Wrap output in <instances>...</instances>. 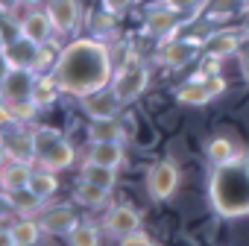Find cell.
<instances>
[{"mask_svg":"<svg viewBox=\"0 0 249 246\" xmlns=\"http://www.w3.org/2000/svg\"><path fill=\"white\" fill-rule=\"evenodd\" d=\"M53 76H56L59 88L65 91V97H73V100H82V97L111 85L114 59H111L108 41L94 38V35L68 38Z\"/></svg>","mask_w":249,"mask_h":246,"instance_id":"obj_1","label":"cell"},{"mask_svg":"<svg viewBox=\"0 0 249 246\" xmlns=\"http://www.w3.org/2000/svg\"><path fill=\"white\" fill-rule=\"evenodd\" d=\"M208 208L220 220L249 217V156L220 164V167H211Z\"/></svg>","mask_w":249,"mask_h":246,"instance_id":"obj_2","label":"cell"},{"mask_svg":"<svg viewBox=\"0 0 249 246\" xmlns=\"http://www.w3.org/2000/svg\"><path fill=\"white\" fill-rule=\"evenodd\" d=\"M229 91V79L223 70H196L194 76L182 79L176 88H173V103L179 108H205L211 105L214 100H220L223 94Z\"/></svg>","mask_w":249,"mask_h":246,"instance_id":"obj_3","label":"cell"},{"mask_svg":"<svg viewBox=\"0 0 249 246\" xmlns=\"http://www.w3.org/2000/svg\"><path fill=\"white\" fill-rule=\"evenodd\" d=\"M150 82H153V76H150V68L144 65L141 53L135 47H126V56L114 68V76H111V88L120 97V103L126 108L132 103H138L150 91Z\"/></svg>","mask_w":249,"mask_h":246,"instance_id":"obj_4","label":"cell"},{"mask_svg":"<svg viewBox=\"0 0 249 246\" xmlns=\"http://www.w3.org/2000/svg\"><path fill=\"white\" fill-rule=\"evenodd\" d=\"M191 18L179 15L167 0H156V3L144 6V21H141V35L153 38V41H170L176 35H182V30L188 27Z\"/></svg>","mask_w":249,"mask_h":246,"instance_id":"obj_5","label":"cell"},{"mask_svg":"<svg viewBox=\"0 0 249 246\" xmlns=\"http://www.w3.org/2000/svg\"><path fill=\"white\" fill-rule=\"evenodd\" d=\"M144 188L153 202H170L182 188V167L176 158H159L144 173Z\"/></svg>","mask_w":249,"mask_h":246,"instance_id":"obj_6","label":"cell"},{"mask_svg":"<svg viewBox=\"0 0 249 246\" xmlns=\"http://www.w3.org/2000/svg\"><path fill=\"white\" fill-rule=\"evenodd\" d=\"M249 153V147L243 144L240 132L231 129V126H223V129H214L205 141H202V156L211 167H220V164H229V161H237Z\"/></svg>","mask_w":249,"mask_h":246,"instance_id":"obj_7","label":"cell"},{"mask_svg":"<svg viewBox=\"0 0 249 246\" xmlns=\"http://www.w3.org/2000/svg\"><path fill=\"white\" fill-rule=\"evenodd\" d=\"M144 228V214L129 205V202H111L106 211H103V231L111 237V240H123V237H129L135 231Z\"/></svg>","mask_w":249,"mask_h":246,"instance_id":"obj_8","label":"cell"},{"mask_svg":"<svg viewBox=\"0 0 249 246\" xmlns=\"http://www.w3.org/2000/svg\"><path fill=\"white\" fill-rule=\"evenodd\" d=\"M202 56V44L191 35H176L170 41H161L159 44V53H156V62L164 68V70H182L188 68L191 62H196Z\"/></svg>","mask_w":249,"mask_h":246,"instance_id":"obj_9","label":"cell"},{"mask_svg":"<svg viewBox=\"0 0 249 246\" xmlns=\"http://www.w3.org/2000/svg\"><path fill=\"white\" fill-rule=\"evenodd\" d=\"M246 44V35H243V27H217L205 44H202V59L208 62H229L234 59Z\"/></svg>","mask_w":249,"mask_h":246,"instance_id":"obj_10","label":"cell"},{"mask_svg":"<svg viewBox=\"0 0 249 246\" xmlns=\"http://www.w3.org/2000/svg\"><path fill=\"white\" fill-rule=\"evenodd\" d=\"M76 208H79L76 202H53V205H44L41 214H38V223H41L44 234L47 237H68L82 223V217H79Z\"/></svg>","mask_w":249,"mask_h":246,"instance_id":"obj_11","label":"cell"},{"mask_svg":"<svg viewBox=\"0 0 249 246\" xmlns=\"http://www.w3.org/2000/svg\"><path fill=\"white\" fill-rule=\"evenodd\" d=\"M50 21H53V30H56V38H73L82 27V0H47L44 3Z\"/></svg>","mask_w":249,"mask_h":246,"instance_id":"obj_12","label":"cell"},{"mask_svg":"<svg viewBox=\"0 0 249 246\" xmlns=\"http://www.w3.org/2000/svg\"><path fill=\"white\" fill-rule=\"evenodd\" d=\"M0 150H3V161H27V164H38V153H36L33 129H27V126H3Z\"/></svg>","mask_w":249,"mask_h":246,"instance_id":"obj_13","label":"cell"},{"mask_svg":"<svg viewBox=\"0 0 249 246\" xmlns=\"http://www.w3.org/2000/svg\"><path fill=\"white\" fill-rule=\"evenodd\" d=\"M79 111H82L88 120H108V117H120L123 111H126V105L120 103V97L114 94L111 85H106V88H100V91L82 97V100H79Z\"/></svg>","mask_w":249,"mask_h":246,"instance_id":"obj_14","label":"cell"},{"mask_svg":"<svg viewBox=\"0 0 249 246\" xmlns=\"http://www.w3.org/2000/svg\"><path fill=\"white\" fill-rule=\"evenodd\" d=\"M0 56H3V68H24V70H33L36 68V56H38V44L24 38V35H15L9 41H3L0 47ZM36 73V70H33Z\"/></svg>","mask_w":249,"mask_h":246,"instance_id":"obj_15","label":"cell"},{"mask_svg":"<svg viewBox=\"0 0 249 246\" xmlns=\"http://www.w3.org/2000/svg\"><path fill=\"white\" fill-rule=\"evenodd\" d=\"M18 30H21V35H24V38L36 41V44H44V41H50V38L56 35L53 21H50V15H47V9H44V6L24 9V15L18 18Z\"/></svg>","mask_w":249,"mask_h":246,"instance_id":"obj_16","label":"cell"},{"mask_svg":"<svg viewBox=\"0 0 249 246\" xmlns=\"http://www.w3.org/2000/svg\"><path fill=\"white\" fill-rule=\"evenodd\" d=\"M36 76L38 73L24 70V68H3V79H0V97H3V103L6 100H30Z\"/></svg>","mask_w":249,"mask_h":246,"instance_id":"obj_17","label":"cell"},{"mask_svg":"<svg viewBox=\"0 0 249 246\" xmlns=\"http://www.w3.org/2000/svg\"><path fill=\"white\" fill-rule=\"evenodd\" d=\"M41 237H44V228L38 217H15L3 228L6 246H41Z\"/></svg>","mask_w":249,"mask_h":246,"instance_id":"obj_18","label":"cell"},{"mask_svg":"<svg viewBox=\"0 0 249 246\" xmlns=\"http://www.w3.org/2000/svg\"><path fill=\"white\" fill-rule=\"evenodd\" d=\"M85 158L111 170H120L126 164V141H94L85 147Z\"/></svg>","mask_w":249,"mask_h":246,"instance_id":"obj_19","label":"cell"},{"mask_svg":"<svg viewBox=\"0 0 249 246\" xmlns=\"http://www.w3.org/2000/svg\"><path fill=\"white\" fill-rule=\"evenodd\" d=\"M111 193L114 191H108V188H100V185H91V182H85V179H79L76 185H73V193H71V199L79 205V208H88V211H106L108 205H111Z\"/></svg>","mask_w":249,"mask_h":246,"instance_id":"obj_20","label":"cell"},{"mask_svg":"<svg viewBox=\"0 0 249 246\" xmlns=\"http://www.w3.org/2000/svg\"><path fill=\"white\" fill-rule=\"evenodd\" d=\"M85 138H88V144H94V141H129L123 114L120 117H108V120H88Z\"/></svg>","mask_w":249,"mask_h":246,"instance_id":"obj_21","label":"cell"},{"mask_svg":"<svg viewBox=\"0 0 249 246\" xmlns=\"http://www.w3.org/2000/svg\"><path fill=\"white\" fill-rule=\"evenodd\" d=\"M3 205H6L15 217H38L47 202H44L41 196H36L30 188H24V191H9V193H3Z\"/></svg>","mask_w":249,"mask_h":246,"instance_id":"obj_22","label":"cell"},{"mask_svg":"<svg viewBox=\"0 0 249 246\" xmlns=\"http://www.w3.org/2000/svg\"><path fill=\"white\" fill-rule=\"evenodd\" d=\"M62 97H65V91L59 88V82H56L53 73H38V76H36V85H33V97H30V100H33L41 111L56 108Z\"/></svg>","mask_w":249,"mask_h":246,"instance_id":"obj_23","label":"cell"},{"mask_svg":"<svg viewBox=\"0 0 249 246\" xmlns=\"http://www.w3.org/2000/svg\"><path fill=\"white\" fill-rule=\"evenodd\" d=\"M38 111L41 108L33 100H6L3 103V126H33Z\"/></svg>","mask_w":249,"mask_h":246,"instance_id":"obj_24","label":"cell"},{"mask_svg":"<svg viewBox=\"0 0 249 246\" xmlns=\"http://www.w3.org/2000/svg\"><path fill=\"white\" fill-rule=\"evenodd\" d=\"M33 167L36 164H27V161H3V170H0V188H3V193L30 188Z\"/></svg>","mask_w":249,"mask_h":246,"instance_id":"obj_25","label":"cell"},{"mask_svg":"<svg viewBox=\"0 0 249 246\" xmlns=\"http://www.w3.org/2000/svg\"><path fill=\"white\" fill-rule=\"evenodd\" d=\"M76 156H79V150L68 141V138H62L47 156H41L38 158V164H44V167H50V170H56V173H62V170H73L76 167Z\"/></svg>","mask_w":249,"mask_h":246,"instance_id":"obj_26","label":"cell"},{"mask_svg":"<svg viewBox=\"0 0 249 246\" xmlns=\"http://www.w3.org/2000/svg\"><path fill=\"white\" fill-rule=\"evenodd\" d=\"M30 191L36 196H41L44 202L53 199L59 193V176H56V170H50L44 164H36L33 167V176H30Z\"/></svg>","mask_w":249,"mask_h":246,"instance_id":"obj_27","label":"cell"},{"mask_svg":"<svg viewBox=\"0 0 249 246\" xmlns=\"http://www.w3.org/2000/svg\"><path fill=\"white\" fill-rule=\"evenodd\" d=\"M79 179H85V182H91V185H100V188H108V191H114L117 188V170H111V167H103V164H94V161H82L79 164Z\"/></svg>","mask_w":249,"mask_h":246,"instance_id":"obj_28","label":"cell"},{"mask_svg":"<svg viewBox=\"0 0 249 246\" xmlns=\"http://www.w3.org/2000/svg\"><path fill=\"white\" fill-rule=\"evenodd\" d=\"M237 12H243V0H205V9H202V15L217 27H223Z\"/></svg>","mask_w":249,"mask_h":246,"instance_id":"obj_29","label":"cell"},{"mask_svg":"<svg viewBox=\"0 0 249 246\" xmlns=\"http://www.w3.org/2000/svg\"><path fill=\"white\" fill-rule=\"evenodd\" d=\"M117 15H111V12H106V9H94L91 15H88V33L94 35V38H103V41H108L114 33H117Z\"/></svg>","mask_w":249,"mask_h":246,"instance_id":"obj_30","label":"cell"},{"mask_svg":"<svg viewBox=\"0 0 249 246\" xmlns=\"http://www.w3.org/2000/svg\"><path fill=\"white\" fill-rule=\"evenodd\" d=\"M62 50H65V44L56 38H50V41H44V44H38V56H36V73H53L56 70V65H59V59H62Z\"/></svg>","mask_w":249,"mask_h":246,"instance_id":"obj_31","label":"cell"},{"mask_svg":"<svg viewBox=\"0 0 249 246\" xmlns=\"http://www.w3.org/2000/svg\"><path fill=\"white\" fill-rule=\"evenodd\" d=\"M62 138H68L59 126H47V123H33V141H36V153H38V158L41 156H47Z\"/></svg>","mask_w":249,"mask_h":246,"instance_id":"obj_32","label":"cell"},{"mask_svg":"<svg viewBox=\"0 0 249 246\" xmlns=\"http://www.w3.org/2000/svg\"><path fill=\"white\" fill-rule=\"evenodd\" d=\"M103 234H106V231H100V226H94V223L82 220V223H79V226L65 237V246H100Z\"/></svg>","mask_w":249,"mask_h":246,"instance_id":"obj_33","label":"cell"},{"mask_svg":"<svg viewBox=\"0 0 249 246\" xmlns=\"http://www.w3.org/2000/svg\"><path fill=\"white\" fill-rule=\"evenodd\" d=\"M167 3H170L179 15H185V18H196V15H202V9H205V0H167Z\"/></svg>","mask_w":249,"mask_h":246,"instance_id":"obj_34","label":"cell"},{"mask_svg":"<svg viewBox=\"0 0 249 246\" xmlns=\"http://www.w3.org/2000/svg\"><path fill=\"white\" fill-rule=\"evenodd\" d=\"M141 0H100V9H106V12H111V15H117V18H123L132 6H138Z\"/></svg>","mask_w":249,"mask_h":246,"instance_id":"obj_35","label":"cell"},{"mask_svg":"<svg viewBox=\"0 0 249 246\" xmlns=\"http://www.w3.org/2000/svg\"><path fill=\"white\" fill-rule=\"evenodd\" d=\"M120 246H159V240L141 228V231H135V234H129V237H123Z\"/></svg>","mask_w":249,"mask_h":246,"instance_id":"obj_36","label":"cell"},{"mask_svg":"<svg viewBox=\"0 0 249 246\" xmlns=\"http://www.w3.org/2000/svg\"><path fill=\"white\" fill-rule=\"evenodd\" d=\"M237 70H240V79L249 85V47L240 50V56H237Z\"/></svg>","mask_w":249,"mask_h":246,"instance_id":"obj_37","label":"cell"},{"mask_svg":"<svg viewBox=\"0 0 249 246\" xmlns=\"http://www.w3.org/2000/svg\"><path fill=\"white\" fill-rule=\"evenodd\" d=\"M240 15H243V24H240V27H243V35H246V44H249V3H243V12H240Z\"/></svg>","mask_w":249,"mask_h":246,"instance_id":"obj_38","label":"cell"},{"mask_svg":"<svg viewBox=\"0 0 249 246\" xmlns=\"http://www.w3.org/2000/svg\"><path fill=\"white\" fill-rule=\"evenodd\" d=\"M47 0H18V6L21 9H36V6H44Z\"/></svg>","mask_w":249,"mask_h":246,"instance_id":"obj_39","label":"cell"},{"mask_svg":"<svg viewBox=\"0 0 249 246\" xmlns=\"http://www.w3.org/2000/svg\"><path fill=\"white\" fill-rule=\"evenodd\" d=\"M243 3H249V0H243Z\"/></svg>","mask_w":249,"mask_h":246,"instance_id":"obj_40","label":"cell"}]
</instances>
